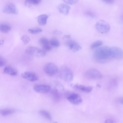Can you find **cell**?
<instances>
[{"mask_svg": "<svg viewBox=\"0 0 123 123\" xmlns=\"http://www.w3.org/2000/svg\"><path fill=\"white\" fill-rule=\"evenodd\" d=\"M51 89L49 85L39 84L35 85L33 87V89L36 92L40 93H45L49 91Z\"/></svg>", "mask_w": 123, "mask_h": 123, "instance_id": "obj_8", "label": "cell"}, {"mask_svg": "<svg viewBox=\"0 0 123 123\" xmlns=\"http://www.w3.org/2000/svg\"><path fill=\"white\" fill-rule=\"evenodd\" d=\"M68 100L73 104L78 105L81 103L82 101V99L79 94L76 93H72L67 97Z\"/></svg>", "mask_w": 123, "mask_h": 123, "instance_id": "obj_9", "label": "cell"}, {"mask_svg": "<svg viewBox=\"0 0 123 123\" xmlns=\"http://www.w3.org/2000/svg\"><path fill=\"white\" fill-rule=\"evenodd\" d=\"M48 15L45 14L40 15L38 17V21L39 24L41 25H45L47 23Z\"/></svg>", "mask_w": 123, "mask_h": 123, "instance_id": "obj_16", "label": "cell"}, {"mask_svg": "<svg viewBox=\"0 0 123 123\" xmlns=\"http://www.w3.org/2000/svg\"><path fill=\"white\" fill-rule=\"evenodd\" d=\"M4 42V41L3 40H1L0 41V45H2L3 44Z\"/></svg>", "mask_w": 123, "mask_h": 123, "instance_id": "obj_36", "label": "cell"}, {"mask_svg": "<svg viewBox=\"0 0 123 123\" xmlns=\"http://www.w3.org/2000/svg\"><path fill=\"white\" fill-rule=\"evenodd\" d=\"M93 56L94 60L97 62H108L112 59L111 48L106 46L99 47L94 51Z\"/></svg>", "mask_w": 123, "mask_h": 123, "instance_id": "obj_1", "label": "cell"}, {"mask_svg": "<svg viewBox=\"0 0 123 123\" xmlns=\"http://www.w3.org/2000/svg\"><path fill=\"white\" fill-rule=\"evenodd\" d=\"M21 39L25 44H28L30 40V37L26 35L22 36L21 37Z\"/></svg>", "mask_w": 123, "mask_h": 123, "instance_id": "obj_26", "label": "cell"}, {"mask_svg": "<svg viewBox=\"0 0 123 123\" xmlns=\"http://www.w3.org/2000/svg\"><path fill=\"white\" fill-rule=\"evenodd\" d=\"M51 95L53 98L55 99H56L58 96V90L55 89H53L51 91Z\"/></svg>", "mask_w": 123, "mask_h": 123, "instance_id": "obj_27", "label": "cell"}, {"mask_svg": "<svg viewBox=\"0 0 123 123\" xmlns=\"http://www.w3.org/2000/svg\"><path fill=\"white\" fill-rule=\"evenodd\" d=\"M97 86L98 87H100V86L99 85V84H97Z\"/></svg>", "mask_w": 123, "mask_h": 123, "instance_id": "obj_37", "label": "cell"}, {"mask_svg": "<svg viewBox=\"0 0 123 123\" xmlns=\"http://www.w3.org/2000/svg\"><path fill=\"white\" fill-rule=\"evenodd\" d=\"M59 74L61 78L66 81L71 82L73 80V73L71 69L66 66H62L61 67Z\"/></svg>", "mask_w": 123, "mask_h": 123, "instance_id": "obj_2", "label": "cell"}, {"mask_svg": "<svg viewBox=\"0 0 123 123\" xmlns=\"http://www.w3.org/2000/svg\"><path fill=\"white\" fill-rule=\"evenodd\" d=\"M112 59H120L123 58V50L116 46L111 47Z\"/></svg>", "mask_w": 123, "mask_h": 123, "instance_id": "obj_7", "label": "cell"}, {"mask_svg": "<svg viewBox=\"0 0 123 123\" xmlns=\"http://www.w3.org/2000/svg\"><path fill=\"white\" fill-rule=\"evenodd\" d=\"M11 29V26L6 24H2L0 25V30L4 33H7Z\"/></svg>", "mask_w": 123, "mask_h": 123, "instance_id": "obj_18", "label": "cell"}, {"mask_svg": "<svg viewBox=\"0 0 123 123\" xmlns=\"http://www.w3.org/2000/svg\"><path fill=\"white\" fill-rule=\"evenodd\" d=\"M95 27L99 32L102 34L107 33L110 29V26L109 24L102 20L97 22L95 24Z\"/></svg>", "mask_w": 123, "mask_h": 123, "instance_id": "obj_3", "label": "cell"}, {"mask_svg": "<svg viewBox=\"0 0 123 123\" xmlns=\"http://www.w3.org/2000/svg\"><path fill=\"white\" fill-rule=\"evenodd\" d=\"M38 49L34 46H28L26 49L25 53L28 56H32L35 55L36 56Z\"/></svg>", "mask_w": 123, "mask_h": 123, "instance_id": "obj_14", "label": "cell"}, {"mask_svg": "<svg viewBox=\"0 0 123 123\" xmlns=\"http://www.w3.org/2000/svg\"><path fill=\"white\" fill-rule=\"evenodd\" d=\"M3 11L5 13L15 14L18 13V10L16 5L11 2L7 3L5 5L3 8Z\"/></svg>", "mask_w": 123, "mask_h": 123, "instance_id": "obj_6", "label": "cell"}, {"mask_svg": "<svg viewBox=\"0 0 123 123\" xmlns=\"http://www.w3.org/2000/svg\"><path fill=\"white\" fill-rule=\"evenodd\" d=\"M15 112V110L13 109H4L0 110V114L2 116H6L14 113Z\"/></svg>", "mask_w": 123, "mask_h": 123, "instance_id": "obj_17", "label": "cell"}, {"mask_svg": "<svg viewBox=\"0 0 123 123\" xmlns=\"http://www.w3.org/2000/svg\"><path fill=\"white\" fill-rule=\"evenodd\" d=\"M6 63V61L4 58L1 57V56H0V66L2 67L4 66Z\"/></svg>", "mask_w": 123, "mask_h": 123, "instance_id": "obj_29", "label": "cell"}, {"mask_svg": "<svg viewBox=\"0 0 123 123\" xmlns=\"http://www.w3.org/2000/svg\"><path fill=\"white\" fill-rule=\"evenodd\" d=\"M105 123H115V122L114 120L111 119H108L105 120Z\"/></svg>", "mask_w": 123, "mask_h": 123, "instance_id": "obj_31", "label": "cell"}, {"mask_svg": "<svg viewBox=\"0 0 123 123\" xmlns=\"http://www.w3.org/2000/svg\"><path fill=\"white\" fill-rule=\"evenodd\" d=\"M43 69L45 72L50 76L55 75L58 71L56 66L51 62L45 64L43 66Z\"/></svg>", "mask_w": 123, "mask_h": 123, "instance_id": "obj_5", "label": "cell"}, {"mask_svg": "<svg viewBox=\"0 0 123 123\" xmlns=\"http://www.w3.org/2000/svg\"><path fill=\"white\" fill-rule=\"evenodd\" d=\"M87 14H88L89 15H90L91 16H94L93 14L91 12H87Z\"/></svg>", "mask_w": 123, "mask_h": 123, "instance_id": "obj_35", "label": "cell"}, {"mask_svg": "<svg viewBox=\"0 0 123 123\" xmlns=\"http://www.w3.org/2000/svg\"><path fill=\"white\" fill-rule=\"evenodd\" d=\"M39 42L43 47L50 45V43L48 40L45 37L40 38L39 40Z\"/></svg>", "mask_w": 123, "mask_h": 123, "instance_id": "obj_21", "label": "cell"}, {"mask_svg": "<svg viewBox=\"0 0 123 123\" xmlns=\"http://www.w3.org/2000/svg\"><path fill=\"white\" fill-rule=\"evenodd\" d=\"M3 71L5 73L12 76H16L17 74V70L12 67L9 66H6L4 69Z\"/></svg>", "mask_w": 123, "mask_h": 123, "instance_id": "obj_15", "label": "cell"}, {"mask_svg": "<svg viewBox=\"0 0 123 123\" xmlns=\"http://www.w3.org/2000/svg\"><path fill=\"white\" fill-rule=\"evenodd\" d=\"M70 35H67L63 37V38H69L70 37Z\"/></svg>", "mask_w": 123, "mask_h": 123, "instance_id": "obj_33", "label": "cell"}, {"mask_svg": "<svg viewBox=\"0 0 123 123\" xmlns=\"http://www.w3.org/2000/svg\"><path fill=\"white\" fill-rule=\"evenodd\" d=\"M67 45L74 52L77 51L82 49L81 47L75 41L69 40L66 42Z\"/></svg>", "mask_w": 123, "mask_h": 123, "instance_id": "obj_11", "label": "cell"}, {"mask_svg": "<svg viewBox=\"0 0 123 123\" xmlns=\"http://www.w3.org/2000/svg\"><path fill=\"white\" fill-rule=\"evenodd\" d=\"M103 44L102 42L100 40H98L93 43L91 46V49H93Z\"/></svg>", "mask_w": 123, "mask_h": 123, "instance_id": "obj_24", "label": "cell"}, {"mask_svg": "<svg viewBox=\"0 0 123 123\" xmlns=\"http://www.w3.org/2000/svg\"><path fill=\"white\" fill-rule=\"evenodd\" d=\"M54 33L56 35H58L61 34H62V32L61 31H60L56 30L54 31Z\"/></svg>", "mask_w": 123, "mask_h": 123, "instance_id": "obj_32", "label": "cell"}, {"mask_svg": "<svg viewBox=\"0 0 123 123\" xmlns=\"http://www.w3.org/2000/svg\"><path fill=\"white\" fill-rule=\"evenodd\" d=\"M73 87L79 91L86 93L91 92L92 89V87L91 86H86L80 84H75L73 86Z\"/></svg>", "mask_w": 123, "mask_h": 123, "instance_id": "obj_12", "label": "cell"}, {"mask_svg": "<svg viewBox=\"0 0 123 123\" xmlns=\"http://www.w3.org/2000/svg\"><path fill=\"white\" fill-rule=\"evenodd\" d=\"M119 101L121 103L123 104V97L120 98Z\"/></svg>", "mask_w": 123, "mask_h": 123, "instance_id": "obj_34", "label": "cell"}, {"mask_svg": "<svg viewBox=\"0 0 123 123\" xmlns=\"http://www.w3.org/2000/svg\"><path fill=\"white\" fill-rule=\"evenodd\" d=\"M50 43L52 46L55 47H58L60 45V43L58 40L55 38L51 39Z\"/></svg>", "mask_w": 123, "mask_h": 123, "instance_id": "obj_22", "label": "cell"}, {"mask_svg": "<svg viewBox=\"0 0 123 123\" xmlns=\"http://www.w3.org/2000/svg\"><path fill=\"white\" fill-rule=\"evenodd\" d=\"M39 113L41 116L46 119L49 120H51V116L47 111L44 110H41L39 111Z\"/></svg>", "mask_w": 123, "mask_h": 123, "instance_id": "obj_20", "label": "cell"}, {"mask_svg": "<svg viewBox=\"0 0 123 123\" xmlns=\"http://www.w3.org/2000/svg\"><path fill=\"white\" fill-rule=\"evenodd\" d=\"M65 2L69 5H73L76 3L77 0H64Z\"/></svg>", "mask_w": 123, "mask_h": 123, "instance_id": "obj_28", "label": "cell"}, {"mask_svg": "<svg viewBox=\"0 0 123 123\" xmlns=\"http://www.w3.org/2000/svg\"><path fill=\"white\" fill-rule=\"evenodd\" d=\"M85 75L86 78L93 80H99L103 77V75L101 72L95 68L88 70L86 72Z\"/></svg>", "mask_w": 123, "mask_h": 123, "instance_id": "obj_4", "label": "cell"}, {"mask_svg": "<svg viewBox=\"0 0 123 123\" xmlns=\"http://www.w3.org/2000/svg\"><path fill=\"white\" fill-rule=\"evenodd\" d=\"M42 31V29L40 28L30 29L28 30V31L30 33L33 34L38 33Z\"/></svg>", "mask_w": 123, "mask_h": 123, "instance_id": "obj_23", "label": "cell"}, {"mask_svg": "<svg viewBox=\"0 0 123 123\" xmlns=\"http://www.w3.org/2000/svg\"><path fill=\"white\" fill-rule=\"evenodd\" d=\"M103 1L105 2L108 4H112L114 2V0H104Z\"/></svg>", "mask_w": 123, "mask_h": 123, "instance_id": "obj_30", "label": "cell"}, {"mask_svg": "<svg viewBox=\"0 0 123 123\" xmlns=\"http://www.w3.org/2000/svg\"><path fill=\"white\" fill-rule=\"evenodd\" d=\"M21 76L23 78L31 81L37 80L39 78L38 75L36 73L30 71L24 72L21 74Z\"/></svg>", "mask_w": 123, "mask_h": 123, "instance_id": "obj_10", "label": "cell"}, {"mask_svg": "<svg viewBox=\"0 0 123 123\" xmlns=\"http://www.w3.org/2000/svg\"><path fill=\"white\" fill-rule=\"evenodd\" d=\"M46 52L44 50L38 48L36 56L38 57H42L44 56Z\"/></svg>", "mask_w": 123, "mask_h": 123, "instance_id": "obj_25", "label": "cell"}, {"mask_svg": "<svg viewBox=\"0 0 123 123\" xmlns=\"http://www.w3.org/2000/svg\"><path fill=\"white\" fill-rule=\"evenodd\" d=\"M41 0H26L25 1L24 4L26 6H29L32 5H37L41 2Z\"/></svg>", "mask_w": 123, "mask_h": 123, "instance_id": "obj_19", "label": "cell"}, {"mask_svg": "<svg viewBox=\"0 0 123 123\" xmlns=\"http://www.w3.org/2000/svg\"><path fill=\"white\" fill-rule=\"evenodd\" d=\"M58 8L60 13L66 15L69 13L70 7L66 4H61L58 5Z\"/></svg>", "mask_w": 123, "mask_h": 123, "instance_id": "obj_13", "label": "cell"}]
</instances>
